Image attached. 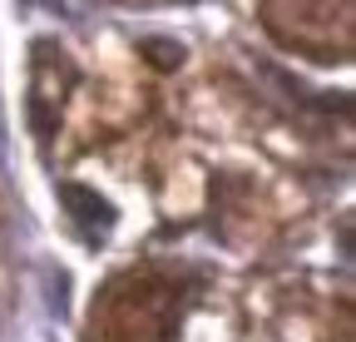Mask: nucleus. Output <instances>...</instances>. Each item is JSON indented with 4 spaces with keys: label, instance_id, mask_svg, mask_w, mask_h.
<instances>
[{
    "label": "nucleus",
    "instance_id": "1",
    "mask_svg": "<svg viewBox=\"0 0 356 342\" xmlns=\"http://www.w3.org/2000/svg\"><path fill=\"white\" fill-rule=\"evenodd\" d=\"M65 203H74V208H79V213H74L79 224H99V228H109V224H114L109 203H104V199H95V194H84V189H74V184H65Z\"/></svg>",
    "mask_w": 356,
    "mask_h": 342
}]
</instances>
